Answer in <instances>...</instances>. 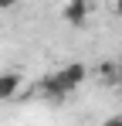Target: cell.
<instances>
[{
  "mask_svg": "<svg viewBox=\"0 0 122 126\" xmlns=\"http://www.w3.org/2000/svg\"><path fill=\"white\" fill-rule=\"evenodd\" d=\"M109 126H122V116H112V119H109Z\"/></svg>",
  "mask_w": 122,
  "mask_h": 126,
  "instance_id": "7",
  "label": "cell"
},
{
  "mask_svg": "<svg viewBox=\"0 0 122 126\" xmlns=\"http://www.w3.org/2000/svg\"><path fill=\"white\" fill-rule=\"evenodd\" d=\"M115 14H119V17H122V0H115Z\"/></svg>",
  "mask_w": 122,
  "mask_h": 126,
  "instance_id": "8",
  "label": "cell"
},
{
  "mask_svg": "<svg viewBox=\"0 0 122 126\" xmlns=\"http://www.w3.org/2000/svg\"><path fill=\"white\" fill-rule=\"evenodd\" d=\"M20 82H24V75L20 72H3L0 75V102H7V99H14L17 95Z\"/></svg>",
  "mask_w": 122,
  "mask_h": 126,
  "instance_id": "3",
  "label": "cell"
},
{
  "mask_svg": "<svg viewBox=\"0 0 122 126\" xmlns=\"http://www.w3.org/2000/svg\"><path fill=\"white\" fill-rule=\"evenodd\" d=\"M98 72H102V79H105V82L119 79V72H115V65H112V62H102V65H98Z\"/></svg>",
  "mask_w": 122,
  "mask_h": 126,
  "instance_id": "5",
  "label": "cell"
},
{
  "mask_svg": "<svg viewBox=\"0 0 122 126\" xmlns=\"http://www.w3.org/2000/svg\"><path fill=\"white\" fill-rule=\"evenodd\" d=\"M115 72H119V79H122V62H119V65H115Z\"/></svg>",
  "mask_w": 122,
  "mask_h": 126,
  "instance_id": "9",
  "label": "cell"
},
{
  "mask_svg": "<svg viewBox=\"0 0 122 126\" xmlns=\"http://www.w3.org/2000/svg\"><path fill=\"white\" fill-rule=\"evenodd\" d=\"M88 7H92L88 0H68L64 10H61V17L71 24V27H81V24L88 21Z\"/></svg>",
  "mask_w": 122,
  "mask_h": 126,
  "instance_id": "2",
  "label": "cell"
},
{
  "mask_svg": "<svg viewBox=\"0 0 122 126\" xmlns=\"http://www.w3.org/2000/svg\"><path fill=\"white\" fill-rule=\"evenodd\" d=\"M14 3H17V0H0V10H10Z\"/></svg>",
  "mask_w": 122,
  "mask_h": 126,
  "instance_id": "6",
  "label": "cell"
},
{
  "mask_svg": "<svg viewBox=\"0 0 122 126\" xmlns=\"http://www.w3.org/2000/svg\"><path fill=\"white\" fill-rule=\"evenodd\" d=\"M61 75L68 79V85H71V89H78V85L88 79V68H85L81 62H71V65H64V68H61Z\"/></svg>",
  "mask_w": 122,
  "mask_h": 126,
  "instance_id": "4",
  "label": "cell"
},
{
  "mask_svg": "<svg viewBox=\"0 0 122 126\" xmlns=\"http://www.w3.org/2000/svg\"><path fill=\"white\" fill-rule=\"evenodd\" d=\"M41 92H44V99H51V102H61V99L71 92V85H68V79H64L61 72H54V75H48V79L41 82Z\"/></svg>",
  "mask_w": 122,
  "mask_h": 126,
  "instance_id": "1",
  "label": "cell"
},
{
  "mask_svg": "<svg viewBox=\"0 0 122 126\" xmlns=\"http://www.w3.org/2000/svg\"><path fill=\"white\" fill-rule=\"evenodd\" d=\"M88 3H95V0H88Z\"/></svg>",
  "mask_w": 122,
  "mask_h": 126,
  "instance_id": "10",
  "label": "cell"
}]
</instances>
